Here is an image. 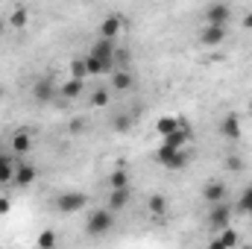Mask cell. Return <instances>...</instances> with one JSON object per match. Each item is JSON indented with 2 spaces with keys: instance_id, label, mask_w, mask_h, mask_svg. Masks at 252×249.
Masks as SVG:
<instances>
[{
  "instance_id": "6da1fadb",
  "label": "cell",
  "mask_w": 252,
  "mask_h": 249,
  "mask_svg": "<svg viewBox=\"0 0 252 249\" xmlns=\"http://www.w3.org/2000/svg\"><path fill=\"white\" fill-rule=\"evenodd\" d=\"M112 226H115V211H112V208L106 205V208H94V211L88 214L85 232H88L91 238H100V235L112 232Z\"/></svg>"
},
{
  "instance_id": "7a4b0ae2",
  "label": "cell",
  "mask_w": 252,
  "mask_h": 249,
  "mask_svg": "<svg viewBox=\"0 0 252 249\" xmlns=\"http://www.w3.org/2000/svg\"><path fill=\"white\" fill-rule=\"evenodd\" d=\"M156 161H158L161 167H167V170H182V167L188 164V156H185V150H179V147L161 144V150L156 153Z\"/></svg>"
},
{
  "instance_id": "3957f363",
  "label": "cell",
  "mask_w": 252,
  "mask_h": 249,
  "mask_svg": "<svg viewBox=\"0 0 252 249\" xmlns=\"http://www.w3.org/2000/svg\"><path fill=\"white\" fill-rule=\"evenodd\" d=\"M56 211H62V214H76V211H82L85 205H88V196L85 193H79V190H64L59 193L56 199Z\"/></svg>"
},
{
  "instance_id": "277c9868",
  "label": "cell",
  "mask_w": 252,
  "mask_h": 249,
  "mask_svg": "<svg viewBox=\"0 0 252 249\" xmlns=\"http://www.w3.org/2000/svg\"><path fill=\"white\" fill-rule=\"evenodd\" d=\"M226 41V27L223 24H205L202 32H199V44L205 47H220Z\"/></svg>"
},
{
  "instance_id": "5b68a950",
  "label": "cell",
  "mask_w": 252,
  "mask_h": 249,
  "mask_svg": "<svg viewBox=\"0 0 252 249\" xmlns=\"http://www.w3.org/2000/svg\"><path fill=\"white\" fill-rule=\"evenodd\" d=\"M217 129H220V135H223L226 141H238V138L244 135V129H241V118H238L235 112L223 115V118H220V124H217Z\"/></svg>"
},
{
  "instance_id": "8992f818",
  "label": "cell",
  "mask_w": 252,
  "mask_h": 249,
  "mask_svg": "<svg viewBox=\"0 0 252 249\" xmlns=\"http://www.w3.org/2000/svg\"><path fill=\"white\" fill-rule=\"evenodd\" d=\"M229 223H232V208L226 205V199H223V202H214V205H211V214H208V226L220 232V229L229 226Z\"/></svg>"
},
{
  "instance_id": "52a82bcc",
  "label": "cell",
  "mask_w": 252,
  "mask_h": 249,
  "mask_svg": "<svg viewBox=\"0 0 252 249\" xmlns=\"http://www.w3.org/2000/svg\"><path fill=\"white\" fill-rule=\"evenodd\" d=\"M226 196H229V187H226V182H220V179H208L205 187H202V199H205L208 205L223 202Z\"/></svg>"
},
{
  "instance_id": "ba28073f",
  "label": "cell",
  "mask_w": 252,
  "mask_h": 249,
  "mask_svg": "<svg viewBox=\"0 0 252 249\" xmlns=\"http://www.w3.org/2000/svg\"><path fill=\"white\" fill-rule=\"evenodd\" d=\"M202 18H205V24H223V27H226L229 18H232V9H229V3H220V0H217V3H211V6L205 9Z\"/></svg>"
},
{
  "instance_id": "9c48e42d",
  "label": "cell",
  "mask_w": 252,
  "mask_h": 249,
  "mask_svg": "<svg viewBox=\"0 0 252 249\" xmlns=\"http://www.w3.org/2000/svg\"><path fill=\"white\" fill-rule=\"evenodd\" d=\"M56 91H59V88H56L53 79H38V82H32V100L41 103V106L50 103V100L56 97Z\"/></svg>"
},
{
  "instance_id": "30bf717a",
  "label": "cell",
  "mask_w": 252,
  "mask_h": 249,
  "mask_svg": "<svg viewBox=\"0 0 252 249\" xmlns=\"http://www.w3.org/2000/svg\"><path fill=\"white\" fill-rule=\"evenodd\" d=\"M9 150H12V156H27V153L32 150V132H30V129H18V132L12 135Z\"/></svg>"
},
{
  "instance_id": "8fae6325",
  "label": "cell",
  "mask_w": 252,
  "mask_h": 249,
  "mask_svg": "<svg viewBox=\"0 0 252 249\" xmlns=\"http://www.w3.org/2000/svg\"><path fill=\"white\" fill-rule=\"evenodd\" d=\"M124 32V18L121 15H106L100 24V38H118Z\"/></svg>"
},
{
  "instance_id": "7c38bea8",
  "label": "cell",
  "mask_w": 252,
  "mask_h": 249,
  "mask_svg": "<svg viewBox=\"0 0 252 249\" xmlns=\"http://www.w3.org/2000/svg\"><path fill=\"white\" fill-rule=\"evenodd\" d=\"M85 64H88V76H103V73H112L115 70V64L100 59V56H94V53L85 56Z\"/></svg>"
},
{
  "instance_id": "4fadbf2b",
  "label": "cell",
  "mask_w": 252,
  "mask_h": 249,
  "mask_svg": "<svg viewBox=\"0 0 252 249\" xmlns=\"http://www.w3.org/2000/svg\"><path fill=\"white\" fill-rule=\"evenodd\" d=\"M82 91H85V79H76V76L64 79L62 85H59V94H62L64 100H76Z\"/></svg>"
},
{
  "instance_id": "5bb4252c",
  "label": "cell",
  "mask_w": 252,
  "mask_h": 249,
  "mask_svg": "<svg viewBox=\"0 0 252 249\" xmlns=\"http://www.w3.org/2000/svg\"><path fill=\"white\" fill-rule=\"evenodd\" d=\"M35 176H38V170L32 167V164H15V185H21V187H27V185H32L35 182Z\"/></svg>"
},
{
  "instance_id": "9a60e30c",
  "label": "cell",
  "mask_w": 252,
  "mask_h": 249,
  "mask_svg": "<svg viewBox=\"0 0 252 249\" xmlns=\"http://www.w3.org/2000/svg\"><path fill=\"white\" fill-rule=\"evenodd\" d=\"M132 85H135V76H132L126 67H115V70H112V88H115V91H129Z\"/></svg>"
},
{
  "instance_id": "2e32d148",
  "label": "cell",
  "mask_w": 252,
  "mask_h": 249,
  "mask_svg": "<svg viewBox=\"0 0 252 249\" xmlns=\"http://www.w3.org/2000/svg\"><path fill=\"white\" fill-rule=\"evenodd\" d=\"M129 199H132L129 187H112V193H109V208H112V211H124L126 205H129Z\"/></svg>"
},
{
  "instance_id": "e0dca14e",
  "label": "cell",
  "mask_w": 252,
  "mask_h": 249,
  "mask_svg": "<svg viewBox=\"0 0 252 249\" xmlns=\"http://www.w3.org/2000/svg\"><path fill=\"white\" fill-rule=\"evenodd\" d=\"M190 141V126L182 121V126L176 129V132H170L167 138H164V144H170V147H179V150H185V144Z\"/></svg>"
},
{
  "instance_id": "ac0fdd59",
  "label": "cell",
  "mask_w": 252,
  "mask_h": 249,
  "mask_svg": "<svg viewBox=\"0 0 252 249\" xmlns=\"http://www.w3.org/2000/svg\"><path fill=\"white\" fill-rule=\"evenodd\" d=\"M238 244H241V238H238V235H235V232H232V229H229V226H223V229H220V235H217V238H214V241H211V247H214V249L238 247Z\"/></svg>"
},
{
  "instance_id": "d6986e66",
  "label": "cell",
  "mask_w": 252,
  "mask_h": 249,
  "mask_svg": "<svg viewBox=\"0 0 252 249\" xmlns=\"http://www.w3.org/2000/svg\"><path fill=\"white\" fill-rule=\"evenodd\" d=\"M91 53L100 56V59H106V62H112V56H115V38H97L94 47H91Z\"/></svg>"
},
{
  "instance_id": "ffe728a7",
  "label": "cell",
  "mask_w": 252,
  "mask_h": 249,
  "mask_svg": "<svg viewBox=\"0 0 252 249\" xmlns=\"http://www.w3.org/2000/svg\"><path fill=\"white\" fill-rule=\"evenodd\" d=\"M15 179V158L9 153H0V185Z\"/></svg>"
},
{
  "instance_id": "44dd1931",
  "label": "cell",
  "mask_w": 252,
  "mask_h": 249,
  "mask_svg": "<svg viewBox=\"0 0 252 249\" xmlns=\"http://www.w3.org/2000/svg\"><path fill=\"white\" fill-rule=\"evenodd\" d=\"M132 124H135V118H132V115H126V112H118V115L112 118V129H115L118 135H126V132L132 129Z\"/></svg>"
},
{
  "instance_id": "7402d4cb",
  "label": "cell",
  "mask_w": 252,
  "mask_h": 249,
  "mask_svg": "<svg viewBox=\"0 0 252 249\" xmlns=\"http://www.w3.org/2000/svg\"><path fill=\"white\" fill-rule=\"evenodd\" d=\"M182 126V118H158V124H156V132L161 135V138H167L170 132H176Z\"/></svg>"
},
{
  "instance_id": "603a6c76",
  "label": "cell",
  "mask_w": 252,
  "mask_h": 249,
  "mask_svg": "<svg viewBox=\"0 0 252 249\" xmlns=\"http://www.w3.org/2000/svg\"><path fill=\"white\" fill-rule=\"evenodd\" d=\"M27 24H30V12H27L24 6L12 9V15H9V27H12V30H24Z\"/></svg>"
},
{
  "instance_id": "cb8c5ba5",
  "label": "cell",
  "mask_w": 252,
  "mask_h": 249,
  "mask_svg": "<svg viewBox=\"0 0 252 249\" xmlns=\"http://www.w3.org/2000/svg\"><path fill=\"white\" fill-rule=\"evenodd\" d=\"M147 208H150L153 217H164V214H167V199H164L161 193H153L150 202H147Z\"/></svg>"
},
{
  "instance_id": "d4e9b609",
  "label": "cell",
  "mask_w": 252,
  "mask_h": 249,
  "mask_svg": "<svg viewBox=\"0 0 252 249\" xmlns=\"http://www.w3.org/2000/svg\"><path fill=\"white\" fill-rule=\"evenodd\" d=\"M109 103H112L109 88H103V85H100V88H94V94H91V106H94V109H106Z\"/></svg>"
},
{
  "instance_id": "484cf974",
  "label": "cell",
  "mask_w": 252,
  "mask_h": 249,
  "mask_svg": "<svg viewBox=\"0 0 252 249\" xmlns=\"http://www.w3.org/2000/svg\"><path fill=\"white\" fill-rule=\"evenodd\" d=\"M129 62H132V53H129V50H121V47H115L112 64H115V67H129Z\"/></svg>"
},
{
  "instance_id": "4316f807",
  "label": "cell",
  "mask_w": 252,
  "mask_h": 249,
  "mask_svg": "<svg viewBox=\"0 0 252 249\" xmlns=\"http://www.w3.org/2000/svg\"><path fill=\"white\" fill-rule=\"evenodd\" d=\"M70 76H76V79H85V76H88L85 59H73V62H70Z\"/></svg>"
},
{
  "instance_id": "83f0119b",
  "label": "cell",
  "mask_w": 252,
  "mask_h": 249,
  "mask_svg": "<svg viewBox=\"0 0 252 249\" xmlns=\"http://www.w3.org/2000/svg\"><path fill=\"white\" fill-rule=\"evenodd\" d=\"M109 185L112 187H129V173H126V170H115V173L109 176Z\"/></svg>"
},
{
  "instance_id": "f1b7e54d",
  "label": "cell",
  "mask_w": 252,
  "mask_h": 249,
  "mask_svg": "<svg viewBox=\"0 0 252 249\" xmlns=\"http://www.w3.org/2000/svg\"><path fill=\"white\" fill-rule=\"evenodd\" d=\"M238 211H244V214H252V185L241 193V202H238Z\"/></svg>"
},
{
  "instance_id": "f546056e",
  "label": "cell",
  "mask_w": 252,
  "mask_h": 249,
  "mask_svg": "<svg viewBox=\"0 0 252 249\" xmlns=\"http://www.w3.org/2000/svg\"><path fill=\"white\" fill-rule=\"evenodd\" d=\"M56 232H41V238H38V247L41 249H50V247H56Z\"/></svg>"
},
{
  "instance_id": "4dcf8cb0",
  "label": "cell",
  "mask_w": 252,
  "mask_h": 249,
  "mask_svg": "<svg viewBox=\"0 0 252 249\" xmlns=\"http://www.w3.org/2000/svg\"><path fill=\"white\" fill-rule=\"evenodd\" d=\"M226 167H229L232 173H241V170H244V158H241V156H229V158H226Z\"/></svg>"
},
{
  "instance_id": "1f68e13d",
  "label": "cell",
  "mask_w": 252,
  "mask_h": 249,
  "mask_svg": "<svg viewBox=\"0 0 252 249\" xmlns=\"http://www.w3.org/2000/svg\"><path fill=\"white\" fill-rule=\"evenodd\" d=\"M82 129H85V121H82V118H79V121H70V132H73V135H79Z\"/></svg>"
},
{
  "instance_id": "d6a6232c",
  "label": "cell",
  "mask_w": 252,
  "mask_h": 249,
  "mask_svg": "<svg viewBox=\"0 0 252 249\" xmlns=\"http://www.w3.org/2000/svg\"><path fill=\"white\" fill-rule=\"evenodd\" d=\"M0 214H9V199L6 196H0Z\"/></svg>"
},
{
  "instance_id": "836d02e7",
  "label": "cell",
  "mask_w": 252,
  "mask_h": 249,
  "mask_svg": "<svg viewBox=\"0 0 252 249\" xmlns=\"http://www.w3.org/2000/svg\"><path fill=\"white\" fill-rule=\"evenodd\" d=\"M244 30H252V12L244 15Z\"/></svg>"
},
{
  "instance_id": "e575fe53",
  "label": "cell",
  "mask_w": 252,
  "mask_h": 249,
  "mask_svg": "<svg viewBox=\"0 0 252 249\" xmlns=\"http://www.w3.org/2000/svg\"><path fill=\"white\" fill-rule=\"evenodd\" d=\"M3 30H6V21H3V18H0V35H3Z\"/></svg>"
},
{
  "instance_id": "d590c367",
  "label": "cell",
  "mask_w": 252,
  "mask_h": 249,
  "mask_svg": "<svg viewBox=\"0 0 252 249\" xmlns=\"http://www.w3.org/2000/svg\"><path fill=\"white\" fill-rule=\"evenodd\" d=\"M0 100H3V85H0Z\"/></svg>"
},
{
  "instance_id": "8d00e7d4",
  "label": "cell",
  "mask_w": 252,
  "mask_h": 249,
  "mask_svg": "<svg viewBox=\"0 0 252 249\" xmlns=\"http://www.w3.org/2000/svg\"><path fill=\"white\" fill-rule=\"evenodd\" d=\"M250 115H252V103H250Z\"/></svg>"
},
{
  "instance_id": "74e56055",
  "label": "cell",
  "mask_w": 252,
  "mask_h": 249,
  "mask_svg": "<svg viewBox=\"0 0 252 249\" xmlns=\"http://www.w3.org/2000/svg\"><path fill=\"white\" fill-rule=\"evenodd\" d=\"M88 3H91V0H88Z\"/></svg>"
}]
</instances>
